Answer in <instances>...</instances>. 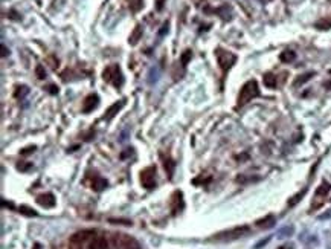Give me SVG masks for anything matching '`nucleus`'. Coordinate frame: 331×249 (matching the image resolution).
<instances>
[{
    "label": "nucleus",
    "mask_w": 331,
    "mask_h": 249,
    "mask_svg": "<svg viewBox=\"0 0 331 249\" xmlns=\"http://www.w3.org/2000/svg\"><path fill=\"white\" fill-rule=\"evenodd\" d=\"M2 49H3V54H2V55H3V57H6V54H8V52H6V48H5V46H2Z\"/></svg>",
    "instance_id": "26"
},
{
    "label": "nucleus",
    "mask_w": 331,
    "mask_h": 249,
    "mask_svg": "<svg viewBox=\"0 0 331 249\" xmlns=\"http://www.w3.org/2000/svg\"><path fill=\"white\" fill-rule=\"evenodd\" d=\"M37 202H38L41 206H45V208H52V206L55 205V197H54L51 193H48V194H41V196L37 197Z\"/></svg>",
    "instance_id": "10"
},
{
    "label": "nucleus",
    "mask_w": 331,
    "mask_h": 249,
    "mask_svg": "<svg viewBox=\"0 0 331 249\" xmlns=\"http://www.w3.org/2000/svg\"><path fill=\"white\" fill-rule=\"evenodd\" d=\"M46 89H48V92H49V93H52V95H55V93H58V87H57V86H54V84H51V86H48V87H46Z\"/></svg>",
    "instance_id": "23"
},
{
    "label": "nucleus",
    "mask_w": 331,
    "mask_h": 249,
    "mask_svg": "<svg viewBox=\"0 0 331 249\" xmlns=\"http://www.w3.org/2000/svg\"><path fill=\"white\" fill-rule=\"evenodd\" d=\"M325 87H327V89H330V90H331V81H328V83H325Z\"/></svg>",
    "instance_id": "25"
},
{
    "label": "nucleus",
    "mask_w": 331,
    "mask_h": 249,
    "mask_svg": "<svg viewBox=\"0 0 331 249\" xmlns=\"http://www.w3.org/2000/svg\"><path fill=\"white\" fill-rule=\"evenodd\" d=\"M22 214H28V216H37V213L34 211V210H31V208H26V206H20V210H18Z\"/></svg>",
    "instance_id": "22"
},
{
    "label": "nucleus",
    "mask_w": 331,
    "mask_h": 249,
    "mask_svg": "<svg viewBox=\"0 0 331 249\" xmlns=\"http://www.w3.org/2000/svg\"><path fill=\"white\" fill-rule=\"evenodd\" d=\"M98 104H99V96L95 95V93H90L89 96H86L84 102H82V112L89 113V112H92L93 109H96Z\"/></svg>",
    "instance_id": "6"
},
{
    "label": "nucleus",
    "mask_w": 331,
    "mask_h": 249,
    "mask_svg": "<svg viewBox=\"0 0 331 249\" xmlns=\"http://www.w3.org/2000/svg\"><path fill=\"white\" fill-rule=\"evenodd\" d=\"M89 249H109V243H107L106 237L96 236V237H93V240L90 242Z\"/></svg>",
    "instance_id": "8"
},
{
    "label": "nucleus",
    "mask_w": 331,
    "mask_h": 249,
    "mask_svg": "<svg viewBox=\"0 0 331 249\" xmlns=\"http://www.w3.org/2000/svg\"><path fill=\"white\" fill-rule=\"evenodd\" d=\"M315 74L313 72H308V74H304V75H299V78L295 80V86H299V84H304L305 81H308L310 78H312Z\"/></svg>",
    "instance_id": "18"
},
{
    "label": "nucleus",
    "mask_w": 331,
    "mask_h": 249,
    "mask_svg": "<svg viewBox=\"0 0 331 249\" xmlns=\"http://www.w3.org/2000/svg\"><path fill=\"white\" fill-rule=\"evenodd\" d=\"M35 75H37V78H40V80H45V78H46V71H45V68L41 66V65H38V66L35 68Z\"/></svg>",
    "instance_id": "20"
},
{
    "label": "nucleus",
    "mask_w": 331,
    "mask_h": 249,
    "mask_svg": "<svg viewBox=\"0 0 331 249\" xmlns=\"http://www.w3.org/2000/svg\"><path fill=\"white\" fill-rule=\"evenodd\" d=\"M142 34H143V31H142V26L140 25H137L134 29H133V32L130 34V37H129V43L132 45V46H134V45H137V41L142 38Z\"/></svg>",
    "instance_id": "11"
},
{
    "label": "nucleus",
    "mask_w": 331,
    "mask_h": 249,
    "mask_svg": "<svg viewBox=\"0 0 331 249\" xmlns=\"http://www.w3.org/2000/svg\"><path fill=\"white\" fill-rule=\"evenodd\" d=\"M102 78L107 83H112L115 87H121L124 84V75L118 65H110L102 72Z\"/></svg>",
    "instance_id": "3"
},
{
    "label": "nucleus",
    "mask_w": 331,
    "mask_h": 249,
    "mask_svg": "<svg viewBox=\"0 0 331 249\" xmlns=\"http://www.w3.org/2000/svg\"><path fill=\"white\" fill-rule=\"evenodd\" d=\"M124 106H126V101H124V99H121L119 102H115V104H113V106H110V107H109V110L106 112L104 119L110 121V119H112V118H113V116H115V115H116V113H118V112L122 109V107H124Z\"/></svg>",
    "instance_id": "9"
},
{
    "label": "nucleus",
    "mask_w": 331,
    "mask_h": 249,
    "mask_svg": "<svg viewBox=\"0 0 331 249\" xmlns=\"http://www.w3.org/2000/svg\"><path fill=\"white\" fill-rule=\"evenodd\" d=\"M215 57H217V61H218V66H220V69H221L223 72L229 71V69L235 65V61H237V57H235L232 52L224 51V49H221V48L215 49Z\"/></svg>",
    "instance_id": "4"
},
{
    "label": "nucleus",
    "mask_w": 331,
    "mask_h": 249,
    "mask_svg": "<svg viewBox=\"0 0 331 249\" xmlns=\"http://www.w3.org/2000/svg\"><path fill=\"white\" fill-rule=\"evenodd\" d=\"M191 58H193V51H190V49L183 51V54H182V57H180V65H182L183 68H186L190 61H191Z\"/></svg>",
    "instance_id": "14"
},
{
    "label": "nucleus",
    "mask_w": 331,
    "mask_h": 249,
    "mask_svg": "<svg viewBox=\"0 0 331 249\" xmlns=\"http://www.w3.org/2000/svg\"><path fill=\"white\" fill-rule=\"evenodd\" d=\"M260 95V89H258V83L255 80L247 81L246 84L241 87L240 95H238V106H244L249 101H252L254 98H257Z\"/></svg>",
    "instance_id": "1"
},
{
    "label": "nucleus",
    "mask_w": 331,
    "mask_h": 249,
    "mask_svg": "<svg viewBox=\"0 0 331 249\" xmlns=\"http://www.w3.org/2000/svg\"><path fill=\"white\" fill-rule=\"evenodd\" d=\"M129 6L133 12H136L142 8V0H129Z\"/></svg>",
    "instance_id": "19"
},
{
    "label": "nucleus",
    "mask_w": 331,
    "mask_h": 249,
    "mask_svg": "<svg viewBox=\"0 0 331 249\" xmlns=\"http://www.w3.org/2000/svg\"><path fill=\"white\" fill-rule=\"evenodd\" d=\"M249 231H251V228H249V226H246V225H243V226H237V228H232V230H227V231H223V233L217 234V236L214 237V240H217V242H231V240H237V239H240V237H244Z\"/></svg>",
    "instance_id": "2"
},
{
    "label": "nucleus",
    "mask_w": 331,
    "mask_h": 249,
    "mask_svg": "<svg viewBox=\"0 0 331 249\" xmlns=\"http://www.w3.org/2000/svg\"><path fill=\"white\" fill-rule=\"evenodd\" d=\"M154 174H156V170L153 167H148V168H145L140 173V180H142V183H143L145 188L150 190V188H154V186H156Z\"/></svg>",
    "instance_id": "5"
},
{
    "label": "nucleus",
    "mask_w": 331,
    "mask_h": 249,
    "mask_svg": "<svg viewBox=\"0 0 331 249\" xmlns=\"http://www.w3.org/2000/svg\"><path fill=\"white\" fill-rule=\"evenodd\" d=\"M330 191V183H327V182H324L319 188H318V191H316V194L318 196H321V194H327Z\"/></svg>",
    "instance_id": "21"
},
{
    "label": "nucleus",
    "mask_w": 331,
    "mask_h": 249,
    "mask_svg": "<svg viewBox=\"0 0 331 249\" xmlns=\"http://www.w3.org/2000/svg\"><path fill=\"white\" fill-rule=\"evenodd\" d=\"M295 58H296V54L293 51H284L279 55V60L282 61V63H292Z\"/></svg>",
    "instance_id": "13"
},
{
    "label": "nucleus",
    "mask_w": 331,
    "mask_h": 249,
    "mask_svg": "<svg viewBox=\"0 0 331 249\" xmlns=\"http://www.w3.org/2000/svg\"><path fill=\"white\" fill-rule=\"evenodd\" d=\"M275 223V219H273V216H267L265 219H263V220H258L257 222V225L260 226V228H267V226H272Z\"/></svg>",
    "instance_id": "17"
},
{
    "label": "nucleus",
    "mask_w": 331,
    "mask_h": 249,
    "mask_svg": "<svg viewBox=\"0 0 331 249\" xmlns=\"http://www.w3.org/2000/svg\"><path fill=\"white\" fill-rule=\"evenodd\" d=\"M263 81H264V86L268 87V89H275L276 84H278L276 77H275L273 74H265L264 78H263Z\"/></svg>",
    "instance_id": "12"
},
{
    "label": "nucleus",
    "mask_w": 331,
    "mask_h": 249,
    "mask_svg": "<svg viewBox=\"0 0 331 249\" xmlns=\"http://www.w3.org/2000/svg\"><path fill=\"white\" fill-rule=\"evenodd\" d=\"M165 32H168V23H165V25L162 26V31H160V35H163Z\"/></svg>",
    "instance_id": "24"
},
{
    "label": "nucleus",
    "mask_w": 331,
    "mask_h": 249,
    "mask_svg": "<svg viewBox=\"0 0 331 249\" xmlns=\"http://www.w3.org/2000/svg\"><path fill=\"white\" fill-rule=\"evenodd\" d=\"M118 239H119V243H121L122 248H126V249H139L137 242L134 239L126 236V234H118Z\"/></svg>",
    "instance_id": "7"
},
{
    "label": "nucleus",
    "mask_w": 331,
    "mask_h": 249,
    "mask_svg": "<svg viewBox=\"0 0 331 249\" xmlns=\"http://www.w3.org/2000/svg\"><path fill=\"white\" fill-rule=\"evenodd\" d=\"M28 93H29L28 86H17L15 90H14V96H15V98H23V96H26Z\"/></svg>",
    "instance_id": "16"
},
{
    "label": "nucleus",
    "mask_w": 331,
    "mask_h": 249,
    "mask_svg": "<svg viewBox=\"0 0 331 249\" xmlns=\"http://www.w3.org/2000/svg\"><path fill=\"white\" fill-rule=\"evenodd\" d=\"M315 28L321 29V31H325V29H331V18H322L319 22L315 23Z\"/></svg>",
    "instance_id": "15"
}]
</instances>
